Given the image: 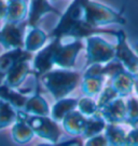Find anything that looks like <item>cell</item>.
Masks as SVG:
<instances>
[{
	"instance_id": "8fae6325",
	"label": "cell",
	"mask_w": 138,
	"mask_h": 146,
	"mask_svg": "<svg viewBox=\"0 0 138 146\" xmlns=\"http://www.w3.org/2000/svg\"><path fill=\"white\" fill-rule=\"evenodd\" d=\"M86 123V117L78 110L71 111L61 121L63 129L71 136H82Z\"/></svg>"
},
{
	"instance_id": "2e32d148",
	"label": "cell",
	"mask_w": 138,
	"mask_h": 146,
	"mask_svg": "<svg viewBox=\"0 0 138 146\" xmlns=\"http://www.w3.org/2000/svg\"><path fill=\"white\" fill-rule=\"evenodd\" d=\"M25 110L32 116H50L51 114L49 104L39 94H35L32 98L27 100Z\"/></svg>"
},
{
	"instance_id": "cb8c5ba5",
	"label": "cell",
	"mask_w": 138,
	"mask_h": 146,
	"mask_svg": "<svg viewBox=\"0 0 138 146\" xmlns=\"http://www.w3.org/2000/svg\"><path fill=\"white\" fill-rule=\"evenodd\" d=\"M125 146H138V127L128 131L125 140Z\"/></svg>"
},
{
	"instance_id": "603a6c76",
	"label": "cell",
	"mask_w": 138,
	"mask_h": 146,
	"mask_svg": "<svg viewBox=\"0 0 138 146\" xmlns=\"http://www.w3.org/2000/svg\"><path fill=\"white\" fill-rule=\"evenodd\" d=\"M83 146H108V140L106 135L102 133L99 135L87 139Z\"/></svg>"
},
{
	"instance_id": "7c38bea8",
	"label": "cell",
	"mask_w": 138,
	"mask_h": 146,
	"mask_svg": "<svg viewBox=\"0 0 138 146\" xmlns=\"http://www.w3.org/2000/svg\"><path fill=\"white\" fill-rule=\"evenodd\" d=\"M78 100L76 98H65L56 101L51 110V118L56 122H61L67 115L77 110Z\"/></svg>"
},
{
	"instance_id": "d4e9b609",
	"label": "cell",
	"mask_w": 138,
	"mask_h": 146,
	"mask_svg": "<svg viewBox=\"0 0 138 146\" xmlns=\"http://www.w3.org/2000/svg\"><path fill=\"white\" fill-rule=\"evenodd\" d=\"M79 144V142L78 140H70V141H66V142H61V143H44V144H39L38 146H75V145H78Z\"/></svg>"
},
{
	"instance_id": "d6986e66",
	"label": "cell",
	"mask_w": 138,
	"mask_h": 146,
	"mask_svg": "<svg viewBox=\"0 0 138 146\" xmlns=\"http://www.w3.org/2000/svg\"><path fill=\"white\" fill-rule=\"evenodd\" d=\"M13 135H14V139L17 143L25 144V143H28L29 141H31L35 133L25 120H22L14 127Z\"/></svg>"
},
{
	"instance_id": "3957f363",
	"label": "cell",
	"mask_w": 138,
	"mask_h": 146,
	"mask_svg": "<svg viewBox=\"0 0 138 146\" xmlns=\"http://www.w3.org/2000/svg\"><path fill=\"white\" fill-rule=\"evenodd\" d=\"M86 0H73L67 10L61 15L59 22L51 33L53 39L69 38L73 29L83 21L84 5Z\"/></svg>"
},
{
	"instance_id": "52a82bcc",
	"label": "cell",
	"mask_w": 138,
	"mask_h": 146,
	"mask_svg": "<svg viewBox=\"0 0 138 146\" xmlns=\"http://www.w3.org/2000/svg\"><path fill=\"white\" fill-rule=\"evenodd\" d=\"M84 47L81 39H72L70 42L61 41L55 53V65L63 69H71L76 65L78 54Z\"/></svg>"
},
{
	"instance_id": "ffe728a7",
	"label": "cell",
	"mask_w": 138,
	"mask_h": 146,
	"mask_svg": "<svg viewBox=\"0 0 138 146\" xmlns=\"http://www.w3.org/2000/svg\"><path fill=\"white\" fill-rule=\"evenodd\" d=\"M77 110L86 118L97 115L98 111H99L97 102L90 96H83V98H80L78 100Z\"/></svg>"
},
{
	"instance_id": "ac0fdd59",
	"label": "cell",
	"mask_w": 138,
	"mask_h": 146,
	"mask_svg": "<svg viewBox=\"0 0 138 146\" xmlns=\"http://www.w3.org/2000/svg\"><path fill=\"white\" fill-rule=\"evenodd\" d=\"M48 36L42 31L38 29V28H34L32 31L29 33V35L26 39V49L27 51L32 52V51H37L40 48H42L46 43Z\"/></svg>"
},
{
	"instance_id": "5b68a950",
	"label": "cell",
	"mask_w": 138,
	"mask_h": 146,
	"mask_svg": "<svg viewBox=\"0 0 138 146\" xmlns=\"http://www.w3.org/2000/svg\"><path fill=\"white\" fill-rule=\"evenodd\" d=\"M34 133L44 139L50 143H58L61 137V128L58 122L53 120L50 116H30L25 118Z\"/></svg>"
},
{
	"instance_id": "ba28073f",
	"label": "cell",
	"mask_w": 138,
	"mask_h": 146,
	"mask_svg": "<svg viewBox=\"0 0 138 146\" xmlns=\"http://www.w3.org/2000/svg\"><path fill=\"white\" fill-rule=\"evenodd\" d=\"M61 41V39H53L51 43H49L37 54L34 61V68L38 75L43 76L52 70V67L55 65V53Z\"/></svg>"
},
{
	"instance_id": "5bb4252c",
	"label": "cell",
	"mask_w": 138,
	"mask_h": 146,
	"mask_svg": "<svg viewBox=\"0 0 138 146\" xmlns=\"http://www.w3.org/2000/svg\"><path fill=\"white\" fill-rule=\"evenodd\" d=\"M106 77L104 76H90V75H83L81 80V91L84 96L94 98L95 95L100 94L102 91L104 82Z\"/></svg>"
},
{
	"instance_id": "7402d4cb",
	"label": "cell",
	"mask_w": 138,
	"mask_h": 146,
	"mask_svg": "<svg viewBox=\"0 0 138 146\" xmlns=\"http://www.w3.org/2000/svg\"><path fill=\"white\" fill-rule=\"evenodd\" d=\"M119 95L118 93L113 90V88L111 86L106 87L105 89H102V91L99 94V99L97 101L98 108L102 110L105 106H107L108 104H110L111 102H113L116 99H118Z\"/></svg>"
},
{
	"instance_id": "e0dca14e",
	"label": "cell",
	"mask_w": 138,
	"mask_h": 146,
	"mask_svg": "<svg viewBox=\"0 0 138 146\" xmlns=\"http://www.w3.org/2000/svg\"><path fill=\"white\" fill-rule=\"evenodd\" d=\"M104 134L108 140V146H125L127 132L123 130L120 125L107 123Z\"/></svg>"
},
{
	"instance_id": "9a60e30c",
	"label": "cell",
	"mask_w": 138,
	"mask_h": 146,
	"mask_svg": "<svg viewBox=\"0 0 138 146\" xmlns=\"http://www.w3.org/2000/svg\"><path fill=\"white\" fill-rule=\"evenodd\" d=\"M106 127H107V122L99 114L92 116V117H87L84 132H83L81 137L87 140V139L93 137V136L102 134L106 130Z\"/></svg>"
},
{
	"instance_id": "4fadbf2b",
	"label": "cell",
	"mask_w": 138,
	"mask_h": 146,
	"mask_svg": "<svg viewBox=\"0 0 138 146\" xmlns=\"http://www.w3.org/2000/svg\"><path fill=\"white\" fill-rule=\"evenodd\" d=\"M50 12L61 15V12H58V10H56L53 5H50L48 0H32L30 12H29V25L36 26V24L39 22L41 17Z\"/></svg>"
},
{
	"instance_id": "8992f818",
	"label": "cell",
	"mask_w": 138,
	"mask_h": 146,
	"mask_svg": "<svg viewBox=\"0 0 138 146\" xmlns=\"http://www.w3.org/2000/svg\"><path fill=\"white\" fill-rule=\"evenodd\" d=\"M117 46H116V60L118 61L123 68L132 74L133 76H138V56L134 52L132 47L128 44L125 33L121 31H117Z\"/></svg>"
},
{
	"instance_id": "6da1fadb",
	"label": "cell",
	"mask_w": 138,
	"mask_h": 146,
	"mask_svg": "<svg viewBox=\"0 0 138 146\" xmlns=\"http://www.w3.org/2000/svg\"><path fill=\"white\" fill-rule=\"evenodd\" d=\"M82 76L79 72L71 69H55L42 76V82L54 99L68 98V95L81 84Z\"/></svg>"
},
{
	"instance_id": "9c48e42d",
	"label": "cell",
	"mask_w": 138,
	"mask_h": 146,
	"mask_svg": "<svg viewBox=\"0 0 138 146\" xmlns=\"http://www.w3.org/2000/svg\"><path fill=\"white\" fill-rule=\"evenodd\" d=\"M98 114L110 125L126 123V102L122 98H118L104 108L99 110Z\"/></svg>"
},
{
	"instance_id": "277c9868",
	"label": "cell",
	"mask_w": 138,
	"mask_h": 146,
	"mask_svg": "<svg viewBox=\"0 0 138 146\" xmlns=\"http://www.w3.org/2000/svg\"><path fill=\"white\" fill-rule=\"evenodd\" d=\"M85 44L87 67L91 65H106L116 58V46L97 35L86 38Z\"/></svg>"
},
{
	"instance_id": "44dd1931",
	"label": "cell",
	"mask_w": 138,
	"mask_h": 146,
	"mask_svg": "<svg viewBox=\"0 0 138 146\" xmlns=\"http://www.w3.org/2000/svg\"><path fill=\"white\" fill-rule=\"evenodd\" d=\"M126 123L132 128L138 125V98L131 96L126 101Z\"/></svg>"
},
{
	"instance_id": "7a4b0ae2",
	"label": "cell",
	"mask_w": 138,
	"mask_h": 146,
	"mask_svg": "<svg viewBox=\"0 0 138 146\" xmlns=\"http://www.w3.org/2000/svg\"><path fill=\"white\" fill-rule=\"evenodd\" d=\"M83 21L93 28H99L110 24L124 25L126 23L125 19L120 12H117L107 5L92 0L85 1Z\"/></svg>"
},
{
	"instance_id": "30bf717a",
	"label": "cell",
	"mask_w": 138,
	"mask_h": 146,
	"mask_svg": "<svg viewBox=\"0 0 138 146\" xmlns=\"http://www.w3.org/2000/svg\"><path fill=\"white\" fill-rule=\"evenodd\" d=\"M111 87L118 93L119 98L129 96L135 88V76L126 72L124 68L111 77Z\"/></svg>"
},
{
	"instance_id": "484cf974",
	"label": "cell",
	"mask_w": 138,
	"mask_h": 146,
	"mask_svg": "<svg viewBox=\"0 0 138 146\" xmlns=\"http://www.w3.org/2000/svg\"><path fill=\"white\" fill-rule=\"evenodd\" d=\"M132 49L134 50V52L137 54L138 56V42H136V43H134L133 46H132Z\"/></svg>"
}]
</instances>
